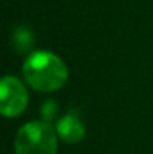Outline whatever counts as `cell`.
<instances>
[{
	"instance_id": "cell-1",
	"label": "cell",
	"mask_w": 153,
	"mask_h": 154,
	"mask_svg": "<svg viewBox=\"0 0 153 154\" xmlns=\"http://www.w3.org/2000/svg\"><path fill=\"white\" fill-rule=\"evenodd\" d=\"M27 84L38 91H56L68 81L65 61L50 51L32 52L23 66Z\"/></svg>"
},
{
	"instance_id": "cell-2",
	"label": "cell",
	"mask_w": 153,
	"mask_h": 154,
	"mask_svg": "<svg viewBox=\"0 0 153 154\" xmlns=\"http://www.w3.org/2000/svg\"><path fill=\"white\" fill-rule=\"evenodd\" d=\"M57 133L50 123L30 121L15 136V154H56Z\"/></svg>"
},
{
	"instance_id": "cell-3",
	"label": "cell",
	"mask_w": 153,
	"mask_h": 154,
	"mask_svg": "<svg viewBox=\"0 0 153 154\" xmlns=\"http://www.w3.org/2000/svg\"><path fill=\"white\" fill-rule=\"evenodd\" d=\"M29 103L24 84L15 76H5L0 82V112L5 117H18Z\"/></svg>"
},
{
	"instance_id": "cell-4",
	"label": "cell",
	"mask_w": 153,
	"mask_h": 154,
	"mask_svg": "<svg viewBox=\"0 0 153 154\" xmlns=\"http://www.w3.org/2000/svg\"><path fill=\"white\" fill-rule=\"evenodd\" d=\"M54 129L57 136L66 144H78L83 141L86 135V127L75 112H69L63 115L57 121Z\"/></svg>"
},
{
	"instance_id": "cell-5",
	"label": "cell",
	"mask_w": 153,
	"mask_h": 154,
	"mask_svg": "<svg viewBox=\"0 0 153 154\" xmlns=\"http://www.w3.org/2000/svg\"><path fill=\"white\" fill-rule=\"evenodd\" d=\"M12 45L20 54L29 52L35 45V36H33L32 30H29L24 26L17 27L12 33Z\"/></svg>"
},
{
	"instance_id": "cell-6",
	"label": "cell",
	"mask_w": 153,
	"mask_h": 154,
	"mask_svg": "<svg viewBox=\"0 0 153 154\" xmlns=\"http://www.w3.org/2000/svg\"><path fill=\"white\" fill-rule=\"evenodd\" d=\"M54 112H56V103L54 102H45L44 108H42V115H44V121L45 123H50L54 117Z\"/></svg>"
}]
</instances>
